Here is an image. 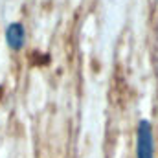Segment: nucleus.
<instances>
[{
	"instance_id": "obj_2",
	"label": "nucleus",
	"mask_w": 158,
	"mask_h": 158,
	"mask_svg": "<svg viewBox=\"0 0 158 158\" xmlns=\"http://www.w3.org/2000/svg\"><path fill=\"white\" fill-rule=\"evenodd\" d=\"M26 42V31H24V26L20 22H11L7 28H6V44L11 48V50H20Z\"/></svg>"
},
{
	"instance_id": "obj_1",
	"label": "nucleus",
	"mask_w": 158,
	"mask_h": 158,
	"mask_svg": "<svg viewBox=\"0 0 158 158\" xmlns=\"http://www.w3.org/2000/svg\"><path fill=\"white\" fill-rule=\"evenodd\" d=\"M136 158H155L153 127L147 119H140L136 129Z\"/></svg>"
}]
</instances>
